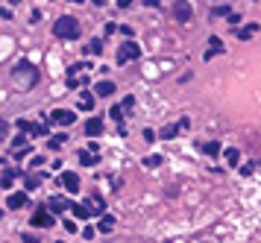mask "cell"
Wrapping results in <instances>:
<instances>
[{
  "instance_id": "cell-1",
  "label": "cell",
  "mask_w": 261,
  "mask_h": 243,
  "mask_svg": "<svg viewBox=\"0 0 261 243\" xmlns=\"http://www.w3.org/2000/svg\"><path fill=\"white\" fill-rule=\"evenodd\" d=\"M56 38H65V41H73V38H79V21L76 18H70V15H62L59 21H56Z\"/></svg>"
},
{
  "instance_id": "cell-2",
  "label": "cell",
  "mask_w": 261,
  "mask_h": 243,
  "mask_svg": "<svg viewBox=\"0 0 261 243\" xmlns=\"http://www.w3.org/2000/svg\"><path fill=\"white\" fill-rule=\"evenodd\" d=\"M12 76H15V82H18V85H27V88L38 82V73H35V67L30 64V61H18V64H15V70H12Z\"/></svg>"
},
{
  "instance_id": "cell-3",
  "label": "cell",
  "mask_w": 261,
  "mask_h": 243,
  "mask_svg": "<svg viewBox=\"0 0 261 243\" xmlns=\"http://www.w3.org/2000/svg\"><path fill=\"white\" fill-rule=\"evenodd\" d=\"M135 59H141V47H138V44H135V41H124V44H121V47H118V64H127V61H135Z\"/></svg>"
},
{
  "instance_id": "cell-4",
  "label": "cell",
  "mask_w": 261,
  "mask_h": 243,
  "mask_svg": "<svg viewBox=\"0 0 261 243\" xmlns=\"http://www.w3.org/2000/svg\"><path fill=\"white\" fill-rule=\"evenodd\" d=\"M73 121H76V115L67 112V109H53L50 112V123H56V126H73Z\"/></svg>"
},
{
  "instance_id": "cell-5",
  "label": "cell",
  "mask_w": 261,
  "mask_h": 243,
  "mask_svg": "<svg viewBox=\"0 0 261 243\" xmlns=\"http://www.w3.org/2000/svg\"><path fill=\"white\" fill-rule=\"evenodd\" d=\"M33 226L35 229H50V226H53V211H50V205H47V208H38V211L33 214Z\"/></svg>"
},
{
  "instance_id": "cell-6",
  "label": "cell",
  "mask_w": 261,
  "mask_h": 243,
  "mask_svg": "<svg viewBox=\"0 0 261 243\" xmlns=\"http://www.w3.org/2000/svg\"><path fill=\"white\" fill-rule=\"evenodd\" d=\"M191 15H194V9H191L188 0H176V3H173V18H176V21L185 24V21H191Z\"/></svg>"
},
{
  "instance_id": "cell-7",
  "label": "cell",
  "mask_w": 261,
  "mask_h": 243,
  "mask_svg": "<svg viewBox=\"0 0 261 243\" xmlns=\"http://www.w3.org/2000/svg\"><path fill=\"white\" fill-rule=\"evenodd\" d=\"M30 199H27V193H9V199H6V208L9 211H15V208H24Z\"/></svg>"
},
{
  "instance_id": "cell-8",
  "label": "cell",
  "mask_w": 261,
  "mask_h": 243,
  "mask_svg": "<svg viewBox=\"0 0 261 243\" xmlns=\"http://www.w3.org/2000/svg\"><path fill=\"white\" fill-rule=\"evenodd\" d=\"M62 184H65V190H70V193H76V190H79V176L67 170V173H62Z\"/></svg>"
},
{
  "instance_id": "cell-9",
  "label": "cell",
  "mask_w": 261,
  "mask_h": 243,
  "mask_svg": "<svg viewBox=\"0 0 261 243\" xmlns=\"http://www.w3.org/2000/svg\"><path fill=\"white\" fill-rule=\"evenodd\" d=\"M217 53H223V41H220L217 35H211V41H208V50H205V59L211 61V56H217Z\"/></svg>"
},
{
  "instance_id": "cell-10",
  "label": "cell",
  "mask_w": 261,
  "mask_h": 243,
  "mask_svg": "<svg viewBox=\"0 0 261 243\" xmlns=\"http://www.w3.org/2000/svg\"><path fill=\"white\" fill-rule=\"evenodd\" d=\"M94 94H97V97H112V94H115V82H109V79L97 82V85H94Z\"/></svg>"
},
{
  "instance_id": "cell-11",
  "label": "cell",
  "mask_w": 261,
  "mask_h": 243,
  "mask_svg": "<svg viewBox=\"0 0 261 243\" xmlns=\"http://www.w3.org/2000/svg\"><path fill=\"white\" fill-rule=\"evenodd\" d=\"M47 205H50V211H53V214H62V211H67V208H70V202H67V199H62V196H53Z\"/></svg>"
},
{
  "instance_id": "cell-12",
  "label": "cell",
  "mask_w": 261,
  "mask_h": 243,
  "mask_svg": "<svg viewBox=\"0 0 261 243\" xmlns=\"http://www.w3.org/2000/svg\"><path fill=\"white\" fill-rule=\"evenodd\" d=\"M88 208H91V211H97V214H103V211H106V199H103L100 193H91V196H88Z\"/></svg>"
},
{
  "instance_id": "cell-13",
  "label": "cell",
  "mask_w": 261,
  "mask_h": 243,
  "mask_svg": "<svg viewBox=\"0 0 261 243\" xmlns=\"http://www.w3.org/2000/svg\"><path fill=\"white\" fill-rule=\"evenodd\" d=\"M100 132H103V121H97V118H91V121L85 123V135H88V138H97Z\"/></svg>"
},
{
  "instance_id": "cell-14",
  "label": "cell",
  "mask_w": 261,
  "mask_h": 243,
  "mask_svg": "<svg viewBox=\"0 0 261 243\" xmlns=\"http://www.w3.org/2000/svg\"><path fill=\"white\" fill-rule=\"evenodd\" d=\"M70 214H73V217H79V220H88V217H91V208H88V205L73 202V205H70Z\"/></svg>"
},
{
  "instance_id": "cell-15",
  "label": "cell",
  "mask_w": 261,
  "mask_h": 243,
  "mask_svg": "<svg viewBox=\"0 0 261 243\" xmlns=\"http://www.w3.org/2000/svg\"><path fill=\"white\" fill-rule=\"evenodd\" d=\"M15 176H18V170H12V167H3V190H9L12 187V182H15Z\"/></svg>"
},
{
  "instance_id": "cell-16",
  "label": "cell",
  "mask_w": 261,
  "mask_h": 243,
  "mask_svg": "<svg viewBox=\"0 0 261 243\" xmlns=\"http://www.w3.org/2000/svg\"><path fill=\"white\" fill-rule=\"evenodd\" d=\"M256 32H259V24H247L244 30H238V38H241V41H250Z\"/></svg>"
},
{
  "instance_id": "cell-17",
  "label": "cell",
  "mask_w": 261,
  "mask_h": 243,
  "mask_svg": "<svg viewBox=\"0 0 261 243\" xmlns=\"http://www.w3.org/2000/svg\"><path fill=\"white\" fill-rule=\"evenodd\" d=\"M202 152H205V155H211V158H217V155L223 152V147H220L217 141H208V144H202Z\"/></svg>"
},
{
  "instance_id": "cell-18",
  "label": "cell",
  "mask_w": 261,
  "mask_h": 243,
  "mask_svg": "<svg viewBox=\"0 0 261 243\" xmlns=\"http://www.w3.org/2000/svg\"><path fill=\"white\" fill-rule=\"evenodd\" d=\"M97 229L100 232H112V229H115V217H112V214H103L100 223H97Z\"/></svg>"
},
{
  "instance_id": "cell-19",
  "label": "cell",
  "mask_w": 261,
  "mask_h": 243,
  "mask_svg": "<svg viewBox=\"0 0 261 243\" xmlns=\"http://www.w3.org/2000/svg\"><path fill=\"white\" fill-rule=\"evenodd\" d=\"M85 53H88V56H100V53H103V41H100V38H91L88 47H85Z\"/></svg>"
},
{
  "instance_id": "cell-20",
  "label": "cell",
  "mask_w": 261,
  "mask_h": 243,
  "mask_svg": "<svg viewBox=\"0 0 261 243\" xmlns=\"http://www.w3.org/2000/svg\"><path fill=\"white\" fill-rule=\"evenodd\" d=\"M179 132H182V123H170V126L162 129V138H176Z\"/></svg>"
},
{
  "instance_id": "cell-21",
  "label": "cell",
  "mask_w": 261,
  "mask_h": 243,
  "mask_svg": "<svg viewBox=\"0 0 261 243\" xmlns=\"http://www.w3.org/2000/svg\"><path fill=\"white\" fill-rule=\"evenodd\" d=\"M65 144H67V135H53V138L47 141V147H50V150H62Z\"/></svg>"
},
{
  "instance_id": "cell-22",
  "label": "cell",
  "mask_w": 261,
  "mask_h": 243,
  "mask_svg": "<svg viewBox=\"0 0 261 243\" xmlns=\"http://www.w3.org/2000/svg\"><path fill=\"white\" fill-rule=\"evenodd\" d=\"M79 161L85 164V167H94L97 164V152L91 150V152H79Z\"/></svg>"
},
{
  "instance_id": "cell-23",
  "label": "cell",
  "mask_w": 261,
  "mask_h": 243,
  "mask_svg": "<svg viewBox=\"0 0 261 243\" xmlns=\"http://www.w3.org/2000/svg\"><path fill=\"white\" fill-rule=\"evenodd\" d=\"M30 135H33V138H41V135H47V126H44V123H33V126H30Z\"/></svg>"
},
{
  "instance_id": "cell-24",
  "label": "cell",
  "mask_w": 261,
  "mask_h": 243,
  "mask_svg": "<svg viewBox=\"0 0 261 243\" xmlns=\"http://www.w3.org/2000/svg\"><path fill=\"white\" fill-rule=\"evenodd\" d=\"M79 109H82V112H91V109H94V97H91V94H85V97L79 100Z\"/></svg>"
},
{
  "instance_id": "cell-25",
  "label": "cell",
  "mask_w": 261,
  "mask_h": 243,
  "mask_svg": "<svg viewBox=\"0 0 261 243\" xmlns=\"http://www.w3.org/2000/svg\"><path fill=\"white\" fill-rule=\"evenodd\" d=\"M162 161H164L162 155H147V158H144V167H159Z\"/></svg>"
},
{
  "instance_id": "cell-26",
  "label": "cell",
  "mask_w": 261,
  "mask_h": 243,
  "mask_svg": "<svg viewBox=\"0 0 261 243\" xmlns=\"http://www.w3.org/2000/svg\"><path fill=\"white\" fill-rule=\"evenodd\" d=\"M226 161H229V167H235V164L241 161V152L238 150H226Z\"/></svg>"
},
{
  "instance_id": "cell-27",
  "label": "cell",
  "mask_w": 261,
  "mask_h": 243,
  "mask_svg": "<svg viewBox=\"0 0 261 243\" xmlns=\"http://www.w3.org/2000/svg\"><path fill=\"white\" fill-rule=\"evenodd\" d=\"M124 112H127L124 106H112V112H109V115H112V121H124Z\"/></svg>"
},
{
  "instance_id": "cell-28",
  "label": "cell",
  "mask_w": 261,
  "mask_h": 243,
  "mask_svg": "<svg viewBox=\"0 0 261 243\" xmlns=\"http://www.w3.org/2000/svg\"><path fill=\"white\" fill-rule=\"evenodd\" d=\"M27 155H33V147H30V144H24V147L15 150V158H27Z\"/></svg>"
},
{
  "instance_id": "cell-29",
  "label": "cell",
  "mask_w": 261,
  "mask_h": 243,
  "mask_svg": "<svg viewBox=\"0 0 261 243\" xmlns=\"http://www.w3.org/2000/svg\"><path fill=\"white\" fill-rule=\"evenodd\" d=\"M211 15H214V18H223V15H232V12H229V6L223 3V6H214V9H211Z\"/></svg>"
},
{
  "instance_id": "cell-30",
  "label": "cell",
  "mask_w": 261,
  "mask_h": 243,
  "mask_svg": "<svg viewBox=\"0 0 261 243\" xmlns=\"http://www.w3.org/2000/svg\"><path fill=\"white\" fill-rule=\"evenodd\" d=\"M27 190H35V187H38V184H41V176H27Z\"/></svg>"
},
{
  "instance_id": "cell-31",
  "label": "cell",
  "mask_w": 261,
  "mask_h": 243,
  "mask_svg": "<svg viewBox=\"0 0 261 243\" xmlns=\"http://www.w3.org/2000/svg\"><path fill=\"white\" fill-rule=\"evenodd\" d=\"M256 167H259V164H256V161H250V164H244V167H241V173H244V176H250Z\"/></svg>"
},
{
  "instance_id": "cell-32",
  "label": "cell",
  "mask_w": 261,
  "mask_h": 243,
  "mask_svg": "<svg viewBox=\"0 0 261 243\" xmlns=\"http://www.w3.org/2000/svg\"><path fill=\"white\" fill-rule=\"evenodd\" d=\"M229 24H232V30H235V27L241 24V15H238V12H232V15H229Z\"/></svg>"
},
{
  "instance_id": "cell-33",
  "label": "cell",
  "mask_w": 261,
  "mask_h": 243,
  "mask_svg": "<svg viewBox=\"0 0 261 243\" xmlns=\"http://www.w3.org/2000/svg\"><path fill=\"white\" fill-rule=\"evenodd\" d=\"M15 126H18L21 132H30V126H33V123H30V121H18V123H15Z\"/></svg>"
},
{
  "instance_id": "cell-34",
  "label": "cell",
  "mask_w": 261,
  "mask_h": 243,
  "mask_svg": "<svg viewBox=\"0 0 261 243\" xmlns=\"http://www.w3.org/2000/svg\"><path fill=\"white\" fill-rule=\"evenodd\" d=\"M121 32H124V35H127V38H132V32H135V30H132L130 24H121Z\"/></svg>"
},
{
  "instance_id": "cell-35",
  "label": "cell",
  "mask_w": 261,
  "mask_h": 243,
  "mask_svg": "<svg viewBox=\"0 0 261 243\" xmlns=\"http://www.w3.org/2000/svg\"><path fill=\"white\" fill-rule=\"evenodd\" d=\"M132 106H135V97H124V109H127V112H130Z\"/></svg>"
},
{
  "instance_id": "cell-36",
  "label": "cell",
  "mask_w": 261,
  "mask_h": 243,
  "mask_svg": "<svg viewBox=\"0 0 261 243\" xmlns=\"http://www.w3.org/2000/svg\"><path fill=\"white\" fill-rule=\"evenodd\" d=\"M144 141H156V132H153V129H144Z\"/></svg>"
},
{
  "instance_id": "cell-37",
  "label": "cell",
  "mask_w": 261,
  "mask_h": 243,
  "mask_svg": "<svg viewBox=\"0 0 261 243\" xmlns=\"http://www.w3.org/2000/svg\"><path fill=\"white\" fill-rule=\"evenodd\" d=\"M65 229L73 235V232H76V223H73V220H65Z\"/></svg>"
},
{
  "instance_id": "cell-38",
  "label": "cell",
  "mask_w": 261,
  "mask_h": 243,
  "mask_svg": "<svg viewBox=\"0 0 261 243\" xmlns=\"http://www.w3.org/2000/svg\"><path fill=\"white\" fill-rule=\"evenodd\" d=\"M118 6H121V9H130V6H132V0H118Z\"/></svg>"
},
{
  "instance_id": "cell-39",
  "label": "cell",
  "mask_w": 261,
  "mask_h": 243,
  "mask_svg": "<svg viewBox=\"0 0 261 243\" xmlns=\"http://www.w3.org/2000/svg\"><path fill=\"white\" fill-rule=\"evenodd\" d=\"M91 3H94V6H103V3H106V0H91Z\"/></svg>"
},
{
  "instance_id": "cell-40",
  "label": "cell",
  "mask_w": 261,
  "mask_h": 243,
  "mask_svg": "<svg viewBox=\"0 0 261 243\" xmlns=\"http://www.w3.org/2000/svg\"><path fill=\"white\" fill-rule=\"evenodd\" d=\"M9 3H12V6H15V3H21V0H9Z\"/></svg>"
},
{
  "instance_id": "cell-41",
  "label": "cell",
  "mask_w": 261,
  "mask_h": 243,
  "mask_svg": "<svg viewBox=\"0 0 261 243\" xmlns=\"http://www.w3.org/2000/svg\"><path fill=\"white\" fill-rule=\"evenodd\" d=\"M70 3H82V0H70Z\"/></svg>"
}]
</instances>
